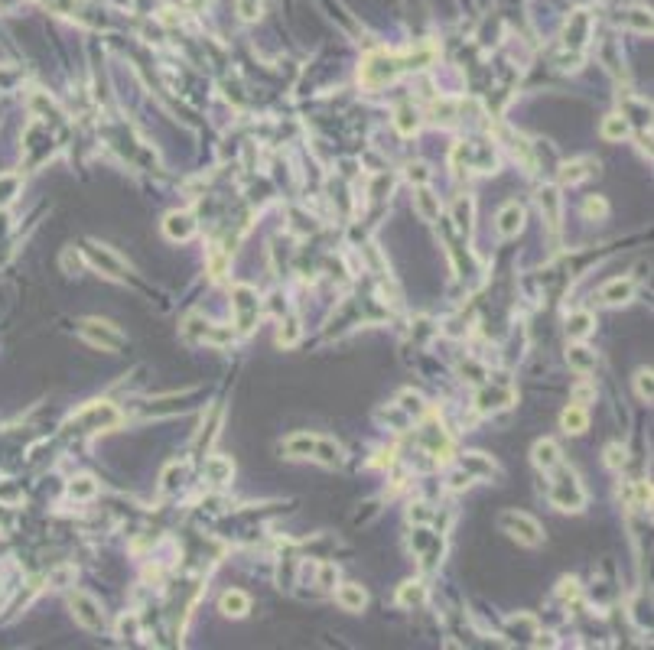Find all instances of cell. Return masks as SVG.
<instances>
[{
	"label": "cell",
	"instance_id": "1",
	"mask_svg": "<svg viewBox=\"0 0 654 650\" xmlns=\"http://www.w3.org/2000/svg\"><path fill=\"white\" fill-rule=\"evenodd\" d=\"M430 56H433L430 49H420L417 56L414 52H410V56H388V52L368 56L365 65H362V85H368V88H384V85H391L400 72L420 68V62H430Z\"/></svg>",
	"mask_w": 654,
	"mask_h": 650
},
{
	"label": "cell",
	"instance_id": "2",
	"mask_svg": "<svg viewBox=\"0 0 654 650\" xmlns=\"http://www.w3.org/2000/svg\"><path fill=\"white\" fill-rule=\"evenodd\" d=\"M553 478L550 482V501H553V507H560V511H583L586 507V488L579 485V478H576V472L573 468H567V465H557V468H550L547 472Z\"/></svg>",
	"mask_w": 654,
	"mask_h": 650
},
{
	"label": "cell",
	"instance_id": "3",
	"mask_svg": "<svg viewBox=\"0 0 654 650\" xmlns=\"http://www.w3.org/2000/svg\"><path fill=\"white\" fill-rule=\"evenodd\" d=\"M231 315H235V329L241 335L257 325V315H261V299H257V289L247 287V283H238L231 289Z\"/></svg>",
	"mask_w": 654,
	"mask_h": 650
},
{
	"label": "cell",
	"instance_id": "4",
	"mask_svg": "<svg viewBox=\"0 0 654 650\" xmlns=\"http://www.w3.org/2000/svg\"><path fill=\"white\" fill-rule=\"evenodd\" d=\"M498 527H502L508 537H514L518 543H524V546H541V543H544L541 524H537L531 514H524V511H502V514H498Z\"/></svg>",
	"mask_w": 654,
	"mask_h": 650
},
{
	"label": "cell",
	"instance_id": "5",
	"mask_svg": "<svg viewBox=\"0 0 654 650\" xmlns=\"http://www.w3.org/2000/svg\"><path fill=\"white\" fill-rule=\"evenodd\" d=\"M78 332H82V338H88L92 345L101 348V351H121V348L128 345L124 332L104 319H82L78 322Z\"/></svg>",
	"mask_w": 654,
	"mask_h": 650
},
{
	"label": "cell",
	"instance_id": "6",
	"mask_svg": "<svg viewBox=\"0 0 654 650\" xmlns=\"http://www.w3.org/2000/svg\"><path fill=\"white\" fill-rule=\"evenodd\" d=\"M452 163H456V166L466 163V169H472V173H495L498 156H495L492 144H456Z\"/></svg>",
	"mask_w": 654,
	"mask_h": 650
},
{
	"label": "cell",
	"instance_id": "7",
	"mask_svg": "<svg viewBox=\"0 0 654 650\" xmlns=\"http://www.w3.org/2000/svg\"><path fill=\"white\" fill-rule=\"evenodd\" d=\"M82 254H85V261L92 263L94 270H101L104 277H111V280H128V273H130V267L124 261H121L118 254L111 251V247H104V244H94V241H85V247H82Z\"/></svg>",
	"mask_w": 654,
	"mask_h": 650
},
{
	"label": "cell",
	"instance_id": "8",
	"mask_svg": "<svg viewBox=\"0 0 654 650\" xmlns=\"http://www.w3.org/2000/svg\"><path fill=\"white\" fill-rule=\"evenodd\" d=\"M75 423L85 426V430H111V426L121 423V413H118V406H111L108 400H98V404H88L85 410H78Z\"/></svg>",
	"mask_w": 654,
	"mask_h": 650
},
{
	"label": "cell",
	"instance_id": "9",
	"mask_svg": "<svg viewBox=\"0 0 654 650\" xmlns=\"http://www.w3.org/2000/svg\"><path fill=\"white\" fill-rule=\"evenodd\" d=\"M68 605H72V615H75V621L82 627H88V631H101V627H104L101 605H98V601H94L88 592H72Z\"/></svg>",
	"mask_w": 654,
	"mask_h": 650
},
{
	"label": "cell",
	"instance_id": "10",
	"mask_svg": "<svg viewBox=\"0 0 654 650\" xmlns=\"http://www.w3.org/2000/svg\"><path fill=\"white\" fill-rule=\"evenodd\" d=\"M183 335L189 338V342H215V345H228L231 338H235V332H218L209 319H202V315H189L186 325H183Z\"/></svg>",
	"mask_w": 654,
	"mask_h": 650
},
{
	"label": "cell",
	"instance_id": "11",
	"mask_svg": "<svg viewBox=\"0 0 654 650\" xmlns=\"http://www.w3.org/2000/svg\"><path fill=\"white\" fill-rule=\"evenodd\" d=\"M511 404H514V390L508 384H488L476 394V406L482 413H495V410H505Z\"/></svg>",
	"mask_w": 654,
	"mask_h": 650
},
{
	"label": "cell",
	"instance_id": "12",
	"mask_svg": "<svg viewBox=\"0 0 654 650\" xmlns=\"http://www.w3.org/2000/svg\"><path fill=\"white\" fill-rule=\"evenodd\" d=\"M163 231H166L170 241H189V237L196 235V218L189 211H170L166 221H163Z\"/></svg>",
	"mask_w": 654,
	"mask_h": 650
},
{
	"label": "cell",
	"instance_id": "13",
	"mask_svg": "<svg viewBox=\"0 0 654 650\" xmlns=\"http://www.w3.org/2000/svg\"><path fill=\"white\" fill-rule=\"evenodd\" d=\"M537 205L544 211V221L550 225V231L560 228V189L557 186H544L537 192Z\"/></svg>",
	"mask_w": 654,
	"mask_h": 650
},
{
	"label": "cell",
	"instance_id": "14",
	"mask_svg": "<svg viewBox=\"0 0 654 650\" xmlns=\"http://www.w3.org/2000/svg\"><path fill=\"white\" fill-rule=\"evenodd\" d=\"M524 228V208L518 202H505L498 211V235L502 237H514Z\"/></svg>",
	"mask_w": 654,
	"mask_h": 650
},
{
	"label": "cell",
	"instance_id": "15",
	"mask_svg": "<svg viewBox=\"0 0 654 650\" xmlns=\"http://www.w3.org/2000/svg\"><path fill=\"white\" fill-rule=\"evenodd\" d=\"M631 296H635V283L631 280H609L603 289H599V299L603 303H609V306H622V303H629Z\"/></svg>",
	"mask_w": 654,
	"mask_h": 650
},
{
	"label": "cell",
	"instance_id": "16",
	"mask_svg": "<svg viewBox=\"0 0 654 650\" xmlns=\"http://www.w3.org/2000/svg\"><path fill=\"white\" fill-rule=\"evenodd\" d=\"M414 208H417V215H420L424 221H436V218H440V211H443L440 195H433L426 186H420L414 192Z\"/></svg>",
	"mask_w": 654,
	"mask_h": 650
},
{
	"label": "cell",
	"instance_id": "17",
	"mask_svg": "<svg viewBox=\"0 0 654 650\" xmlns=\"http://www.w3.org/2000/svg\"><path fill=\"white\" fill-rule=\"evenodd\" d=\"M316 442L319 436H309V432H293L287 442H283V452L290 458H313L316 456Z\"/></svg>",
	"mask_w": 654,
	"mask_h": 650
},
{
	"label": "cell",
	"instance_id": "18",
	"mask_svg": "<svg viewBox=\"0 0 654 650\" xmlns=\"http://www.w3.org/2000/svg\"><path fill=\"white\" fill-rule=\"evenodd\" d=\"M596 160H573V163H563L560 166V186H576V182H583L586 176H593L596 173Z\"/></svg>",
	"mask_w": 654,
	"mask_h": 650
},
{
	"label": "cell",
	"instance_id": "19",
	"mask_svg": "<svg viewBox=\"0 0 654 650\" xmlns=\"http://www.w3.org/2000/svg\"><path fill=\"white\" fill-rule=\"evenodd\" d=\"M560 462H563L560 446H557L553 439H541L534 446V465L541 468V472H550V468H557Z\"/></svg>",
	"mask_w": 654,
	"mask_h": 650
},
{
	"label": "cell",
	"instance_id": "20",
	"mask_svg": "<svg viewBox=\"0 0 654 650\" xmlns=\"http://www.w3.org/2000/svg\"><path fill=\"white\" fill-rule=\"evenodd\" d=\"M335 601H339L345 611H362L368 605V595L362 585L345 582V585H339V592H335Z\"/></svg>",
	"mask_w": 654,
	"mask_h": 650
},
{
	"label": "cell",
	"instance_id": "21",
	"mask_svg": "<svg viewBox=\"0 0 654 650\" xmlns=\"http://www.w3.org/2000/svg\"><path fill=\"white\" fill-rule=\"evenodd\" d=\"M586 39H589V17L583 13V10H576V17L567 23V39H563V42H567V46H573V49L579 52L583 46H586Z\"/></svg>",
	"mask_w": 654,
	"mask_h": 650
},
{
	"label": "cell",
	"instance_id": "22",
	"mask_svg": "<svg viewBox=\"0 0 654 650\" xmlns=\"http://www.w3.org/2000/svg\"><path fill=\"white\" fill-rule=\"evenodd\" d=\"M218 608L225 611L228 618H245L247 611H251V599H247L241 589H231V592H225V595H221Z\"/></svg>",
	"mask_w": 654,
	"mask_h": 650
},
{
	"label": "cell",
	"instance_id": "23",
	"mask_svg": "<svg viewBox=\"0 0 654 650\" xmlns=\"http://www.w3.org/2000/svg\"><path fill=\"white\" fill-rule=\"evenodd\" d=\"M231 475H235V465H231L228 458H221V456L205 458V478L212 485H228Z\"/></svg>",
	"mask_w": 654,
	"mask_h": 650
},
{
	"label": "cell",
	"instance_id": "24",
	"mask_svg": "<svg viewBox=\"0 0 654 650\" xmlns=\"http://www.w3.org/2000/svg\"><path fill=\"white\" fill-rule=\"evenodd\" d=\"M567 361H569V368H573V371H579V374L596 371V351H593V348H586V345H573V348H569Z\"/></svg>",
	"mask_w": 654,
	"mask_h": 650
},
{
	"label": "cell",
	"instance_id": "25",
	"mask_svg": "<svg viewBox=\"0 0 654 650\" xmlns=\"http://www.w3.org/2000/svg\"><path fill=\"white\" fill-rule=\"evenodd\" d=\"M316 462L319 465H329V468H335V465H342V446L335 439H326V436H319V442H316Z\"/></svg>",
	"mask_w": 654,
	"mask_h": 650
},
{
	"label": "cell",
	"instance_id": "26",
	"mask_svg": "<svg viewBox=\"0 0 654 650\" xmlns=\"http://www.w3.org/2000/svg\"><path fill=\"white\" fill-rule=\"evenodd\" d=\"M20 189H23V179H20L17 173H0V208H7V205L17 202Z\"/></svg>",
	"mask_w": 654,
	"mask_h": 650
},
{
	"label": "cell",
	"instance_id": "27",
	"mask_svg": "<svg viewBox=\"0 0 654 650\" xmlns=\"http://www.w3.org/2000/svg\"><path fill=\"white\" fill-rule=\"evenodd\" d=\"M593 325H596V319H593V313H569L567 315V335L569 338H586L589 332H593Z\"/></svg>",
	"mask_w": 654,
	"mask_h": 650
},
{
	"label": "cell",
	"instance_id": "28",
	"mask_svg": "<svg viewBox=\"0 0 654 650\" xmlns=\"http://www.w3.org/2000/svg\"><path fill=\"white\" fill-rule=\"evenodd\" d=\"M560 423H563V430H567V432L579 436V432H586L589 416H586V410H583V406H567V410H563V416H560Z\"/></svg>",
	"mask_w": 654,
	"mask_h": 650
},
{
	"label": "cell",
	"instance_id": "29",
	"mask_svg": "<svg viewBox=\"0 0 654 650\" xmlns=\"http://www.w3.org/2000/svg\"><path fill=\"white\" fill-rule=\"evenodd\" d=\"M472 211H476L472 195H459L456 202H452V221H456V228H462V231L472 228Z\"/></svg>",
	"mask_w": 654,
	"mask_h": 650
},
{
	"label": "cell",
	"instance_id": "30",
	"mask_svg": "<svg viewBox=\"0 0 654 650\" xmlns=\"http://www.w3.org/2000/svg\"><path fill=\"white\" fill-rule=\"evenodd\" d=\"M462 472H466L469 478H476V475H482V478H492L495 465L488 462V458H482L479 452H469V456L462 458Z\"/></svg>",
	"mask_w": 654,
	"mask_h": 650
},
{
	"label": "cell",
	"instance_id": "31",
	"mask_svg": "<svg viewBox=\"0 0 654 650\" xmlns=\"http://www.w3.org/2000/svg\"><path fill=\"white\" fill-rule=\"evenodd\" d=\"M629 118L625 114H609V118L603 120V137L605 140H625L629 137Z\"/></svg>",
	"mask_w": 654,
	"mask_h": 650
},
{
	"label": "cell",
	"instance_id": "32",
	"mask_svg": "<svg viewBox=\"0 0 654 650\" xmlns=\"http://www.w3.org/2000/svg\"><path fill=\"white\" fill-rule=\"evenodd\" d=\"M417 124H420V118H417V111L410 108V104H400L397 111H394V127H397L404 137H410L417 130Z\"/></svg>",
	"mask_w": 654,
	"mask_h": 650
},
{
	"label": "cell",
	"instance_id": "33",
	"mask_svg": "<svg viewBox=\"0 0 654 650\" xmlns=\"http://www.w3.org/2000/svg\"><path fill=\"white\" fill-rule=\"evenodd\" d=\"M397 601L400 605H424L426 601V585L424 582H404L400 585V592H397Z\"/></svg>",
	"mask_w": 654,
	"mask_h": 650
},
{
	"label": "cell",
	"instance_id": "34",
	"mask_svg": "<svg viewBox=\"0 0 654 650\" xmlns=\"http://www.w3.org/2000/svg\"><path fill=\"white\" fill-rule=\"evenodd\" d=\"M68 494H72L75 501H88V498L98 494V485H94L92 475H82V478H75V482L68 485Z\"/></svg>",
	"mask_w": 654,
	"mask_h": 650
},
{
	"label": "cell",
	"instance_id": "35",
	"mask_svg": "<svg viewBox=\"0 0 654 650\" xmlns=\"http://www.w3.org/2000/svg\"><path fill=\"white\" fill-rule=\"evenodd\" d=\"M300 332H303V329H300V322L297 319H287L280 325V332H277V345H280V348H293L300 342Z\"/></svg>",
	"mask_w": 654,
	"mask_h": 650
},
{
	"label": "cell",
	"instance_id": "36",
	"mask_svg": "<svg viewBox=\"0 0 654 650\" xmlns=\"http://www.w3.org/2000/svg\"><path fill=\"white\" fill-rule=\"evenodd\" d=\"M635 390L638 397L645 400V404H651V394H654V384H651V368H641L635 377Z\"/></svg>",
	"mask_w": 654,
	"mask_h": 650
},
{
	"label": "cell",
	"instance_id": "37",
	"mask_svg": "<svg viewBox=\"0 0 654 650\" xmlns=\"http://www.w3.org/2000/svg\"><path fill=\"white\" fill-rule=\"evenodd\" d=\"M264 10V0H238V13L241 20H257Z\"/></svg>",
	"mask_w": 654,
	"mask_h": 650
},
{
	"label": "cell",
	"instance_id": "38",
	"mask_svg": "<svg viewBox=\"0 0 654 650\" xmlns=\"http://www.w3.org/2000/svg\"><path fill=\"white\" fill-rule=\"evenodd\" d=\"M137 631H140V621H137V615H124L118 621V634H121V637H137Z\"/></svg>",
	"mask_w": 654,
	"mask_h": 650
},
{
	"label": "cell",
	"instance_id": "39",
	"mask_svg": "<svg viewBox=\"0 0 654 650\" xmlns=\"http://www.w3.org/2000/svg\"><path fill=\"white\" fill-rule=\"evenodd\" d=\"M605 465H609V468H622V465H625V449L622 446L605 449Z\"/></svg>",
	"mask_w": 654,
	"mask_h": 650
},
{
	"label": "cell",
	"instance_id": "40",
	"mask_svg": "<svg viewBox=\"0 0 654 650\" xmlns=\"http://www.w3.org/2000/svg\"><path fill=\"white\" fill-rule=\"evenodd\" d=\"M400 400H404V404H400V406H404L407 413H414V416H424V410H426V406H424V400L417 397V394H404V397H400Z\"/></svg>",
	"mask_w": 654,
	"mask_h": 650
},
{
	"label": "cell",
	"instance_id": "41",
	"mask_svg": "<svg viewBox=\"0 0 654 650\" xmlns=\"http://www.w3.org/2000/svg\"><path fill=\"white\" fill-rule=\"evenodd\" d=\"M583 211H586L589 218H603L605 211H609V205H605V199H589V202L583 205Z\"/></svg>",
	"mask_w": 654,
	"mask_h": 650
},
{
	"label": "cell",
	"instance_id": "42",
	"mask_svg": "<svg viewBox=\"0 0 654 650\" xmlns=\"http://www.w3.org/2000/svg\"><path fill=\"white\" fill-rule=\"evenodd\" d=\"M407 179H410V182H417V186H426V179H430V169H426L424 163H417V166L407 169Z\"/></svg>",
	"mask_w": 654,
	"mask_h": 650
},
{
	"label": "cell",
	"instance_id": "43",
	"mask_svg": "<svg viewBox=\"0 0 654 650\" xmlns=\"http://www.w3.org/2000/svg\"><path fill=\"white\" fill-rule=\"evenodd\" d=\"M176 475H183V465H170L166 472H163V491H173L176 488Z\"/></svg>",
	"mask_w": 654,
	"mask_h": 650
},
{
	"label": "cell",
	"instance_id": "44",
	"mask_svg": "<svg viewBox=\"0 0 654 650\" xmlns=\"http://www.w3.org/2000/svg\"><path fill=\"white\" fill-rule=\"evenodd\" d=\"M319 585H323V589H332V585H335V566L319 569Z\"/></svg>",
	"mask_w": 654,
	"mask_h": 650
},
{
	"label": "cell",
	"instance_id": "45",
	"mask_svg": "<svg viewBox=\"0 0 654 650\" xmlns=\"http://www.w3.org/2000/svg\"><path fill=\"white\" fill-rule=\"evenodd\" d=\"M576 579H563L560 582V599H576Z\"/></svg>",
	"mask_w": 654,
	"mask_h": 650
},
{
	"label": "cell",
	"instance_id": "46",
	"mask_svg": "<svg viewBox=\"0 0 654 650\" xmlns=\"http://www.w3.org/2000/svg\"><path fill=\"white\" fill-rule=\"evenodd\" d=\"M635 494H638V504H651V488H648L645 482L635 485Z\"/></svg>",
	"mask_w": 654,
	"mask_h": 650
},
{
	"label": "cell",
	"instance_id": "47",
	"mask_svg": "<svg viewBox=\"0 0 654 650\" xmlns=\"http://www.w3.org/2000/svg\"><path fill=\"white\" fill-rule=\"evenodd\" d=\"M469 482H472V478H469V475L462 472V468H459V472H452V478H450V488H466Z\"/></svg>",
	"mask_w": 654,
	"mask_h": 650
}]
</instances>
